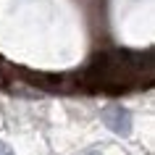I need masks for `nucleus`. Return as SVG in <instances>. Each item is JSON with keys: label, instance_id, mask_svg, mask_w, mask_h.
Here are the masks:
<instances>
[{"label": "nucleus", "instance_id": "1", "mask_svg": "<svg viewBox=\"0 0 155 155\" xmlns=\"http://www.w3.org/2000/svg\"><path fill=\"white\" fill-rule=\"evenodd\" d=\"M150 79H153L150 53L142 55V53H131V50H113V53L95 58L79 82H84L87 90L124 92L131 87H139L142 82H150Z\"/></svg>", "mask_w": 155, "mask_h": 155}, {"label": "nucleus", "instance_id": "2", "mask_svg": "<svg viewBox=\"0 0 155 155\" xmlns=\"http://www.w3.org/2000/svg\"><path fill=\"white\" fill-rule=\"evenodd\" d=\"M103 124L118 137H129L131 134V116L124 105H108L103 110Z\"/></svg>", "mask_w": 155, "mask_h": 155}, {"label": "nucleus", "instance_id": "3", "mask_svg": "<svg viewBox=\"0 0 155 155\" xmlns=\"http://www.w3.org/2000/svg\"><path fill=\"white\" fill-rule=\"evenodd\" d=\"M0 155H16V153L11 150V145H5V142H0Z\"/></svg>", "mask_w": 155, "mask_h": 155}]
</instances>
